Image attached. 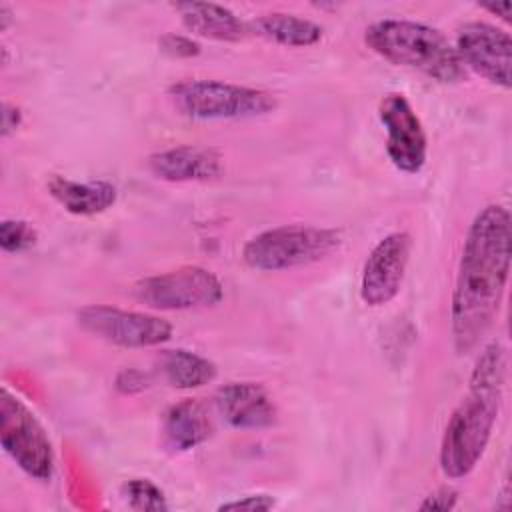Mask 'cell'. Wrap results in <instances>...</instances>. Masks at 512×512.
Wrapping results in <instances>:
<instances>
[{
	"label": "cell",
	"mask_w": 512,
	"mask_h": 512,
	"mask_svg": "<svg viewBox=\"0 0 512 512\" xmlns=\"http://www.w3.org/2000/svg\"><path fill=\"white\" fill-rule=\"evenodd\" d=\"M364 42L394 66L416 70L436 82L456 84L466 78V68L454 44L438 28L424 22L378 20L364 30Z\"/></svg>",
	"instance_id": "3"
},
{
	"label": "cell",
	"mask_w": 512,
	"mask_h": 512,
	"mask_svg": "<svg viewBox=\"0 0 512 512\" xmlns=\"http://www.w3.org/2000/svg\"><path fill=\"white\" fill-rule=\"evenodd\" d=\"M158 366L164 380L180 390L202 388L210 384L218 374L212 360L184 348L162 350V354L158 356Z\"/></svg>",
	"instance_id": "18"
},
{
	"label": "cell",
	"mask_w": 512,
	"mask_h": 512,
	"mask_svg": "<svg viewBox=\"0 0 512 512\" xmlns=\"http://www.w3.org/2000/svg\"><path fill=\"white\" fill-rule=\"evenodd\" d=\"M36 230L30 222L26 220H16V218H6L0 222V248L4 252H24L36 244Z\"/></svg>",
	"instance_id": "20"
},
{
	"label": "cell",
	"mask_w": 512,
	"mask_h": 512,
	"mask_svg": "<svg viewBox=\"0 0 512 512\" xmlns=\"http://www.w3.org/2000/svg\"><path fill=\"white\" fill-rule=\"evenodd\" d=\"M160 50L170 58H194L200 54V44L184 34L168 32L158 40Z\"/></svg>",
	"instance_id": "21"
},
{
	"label": "cell",
	"mask_w": 512,
	"mask_h": 512,
	"mask_svg": "<svg viewBox=\"0 0 512 512\" xmlns=\"http://www.w3.org/2000/svg\"><path fill=\"white\" fill-rule=\"evenodd\" d=\"M132 292L138 302L156 310L208 308L224 298L220 278L202 266H180L142 278Z\"/></svg>",
	"instance_id": "7"
},
{
	"label": "cell",
	"mask_w": 512,
	"mask_h": 512,
	"mask_svg": "<svg viewBox=\"0 0 512 512\" xmlns=\"http://www.w3.org/2000/svg\"><path fill=\"white\" fill-rule=\"evenodd\" d=\"M510 256V212L500 204H488L466 232L456 270L450 326L458 354L474 350L492 326L508 284Z\"/></svg>",
	"instance_id": "1"
},
{
	"label": "cell",
	"mask_w": 512,
	"mask_h": 512,
	"mask_svg": "<svg viewBox=\"0 0 512 512\" xmlns=\"http://www.w3.org/2000/svg\"><path fill=\"white\" fill-rule=\"evenodd\" d=\"M378 118L386 130V154L390 162L400 172H420L428 156V138L408 98L400 92L384 94L378 102Z\"/></svg>",
	"instance_id": "9"
},
{
	"label": "cell",
	"mask_w": 512,
	"mask_h": 512,
	"mask_svg": "<svg viewBox=\"0 0 512 512\" xmlns=\"http://www.w3.org/2000/svg\"><path fill=\"white\" fill-rule=\"evenodd\" d=\"M122 496L128 506L142 512H166L168 502L164 492L148 478H130L122 484Z\"/></svg>",
	"instance_id": "19"
},
{
	"label": "cell",
	"mask_w": 512,
	"mask_h": 512,
	"mask_svg": "<svg viewBox=\"0 0 512 512\" xmlns=\"http://www.w3.org/2000/svg\"><path fill=\"white\" fill-rule=\"evenodd\" d=\"M150 172L166 182H206L224 170L222 154L208 146H174L148 158Z\"/></svg>",
	"instance_id": "13"
},
{
	"label": "cell",
	"mask_w": 512,
	"mask_h": 512,
	"mask_svg": "<svg viewBox=\"0 0 512 512\" xmlns=\"http://www.w3.org/2000/svg\"><path fill=\"white\" fill-rule=\"evenodd\" d=\"M222 418L238 430H264L276 422L270 394L256 382H228L216 394Z\"/></svg>",
	"instance_id": "12"
},
{
	"label": "cell",
	"mask_w": 512,
	"mask_h": 512,
	"mask_svg": "<svg viewBox=\"0 0 512 512\" xmlns=\"http://www.w3.org/2000/svg\"><path fill=\"white\" fill-rule=\"evenodd\" d=\"M76 322L84 332L122 348H150L172 338V324L168 320L106 304H90L80 308Z\"/></svg>",
	"instance_id": "8"
},
{
	"label": "cell",
	"mask_w": 512,
	"mask_h": 512,
	"mask_svg": "<svg viewBox=\"0 0 512 512\" xmlns=\"http://www.w3.org/2000/svg\"><path fill=\"white\" fill-rule=\"evenodd\" d=\"M342 244L334 228L284 224L252 236L242 248V260L260 272H280L324 260Z\"/></svg>",
	"instance_id": "4"
},
{
	"label": "cell",
	"mask_w": 512,
	"mask_h": 512,
	"mask_svg": "<svg viewBox=\"0 0 512 512\" xmlns=\"http://www.w3.org/2000/svg\"><path fill=\"white\" fill-rule=\"evenodd\" d=\"M482 8L484 10H488V12H492V14H496V16H500L502 20H510V10H512V4L508 2V0H504V2H492V4H482Z\"/></svg>",
	"instance_id": "26"
},
{
	"label": "cell",
	"mask_w": 512,
	"mask_h": 512,
	"mask_svg": "<svg viewBox=\"0 0 512 512\" xmlns=\"http://www.w3.org/2000/svg\"><path fill=\"white\" fill-rule=\"evenodd\" d=\"M50 196L74 216L102 214L116 204L118 190L108 180H72L60 174H52L46 182Z\"/></svg>",
	"instance_id": "15"
},
{
	"label": "cell",
	"mask_w": 512,
	"mask_h": 512,
	"mask_svg": "<svg viewBox=\"0 0 512 512\" xmlns=\"http://www.w3.org/2000/svg\"><path fill=\"white\" fill-rule=\"evenodd\" d=\"M504 378V348L490 342L478 356L468 392L452 410L440 440V468L446 478H464L480 462L500 412Z\"/></svg>",
	"instance_id": "2"
},
{
	"label": "cell",
	"mask_w": 512,
	"mask_h": 512,
	"mask_svg": "<svg viewBox=\"0 0 512 512\" xmlns=\"http://www.w3.org/2000/svg\"><path fill=\"white\" fill-rule=\"evenodd\" d=\"M456 500H458V494L452 490V488H438L436 492L428 494L424 498V502L420 504V510H442V512H448L456 506Z\"/></svg>",
	"instance_id": "24"
},
{
	"label": "cell",
	"mask_w": 512,
	"mask_h": 512,
	"mask_svg": "<svg viewBox=\"0 0 512 512\" xmlns=\"http://www.w3.org/2000/svg\"><path fill=\"white\" fill-rule=\"evenodd\" d=\"M168 98L180 114L194 120H244L276 108L270 92L222 80H182L168 88Z\"/></svg>",
	"instance_id": "5"
},
{
	"label": "cell",
	"mask_w": 512,
	"mask_h": 512,
	"mask_svg": "<svg viewBox=\"0 0 512 512\" xmlns=\"http://www.w3.org/2000/svg\"><path fill=\"white\" fill-rule=\"evenodd\" d=\"M454 48L464 68H472L496 86L510 88L512 40L506 30L488 22H466L456 34Z\"/></svg>",
	"instance_id": "10"
},
{
	"label": "cell",
	"mask_w": 512,
	"mask_h": 512,
	"mask_svg": "<svg viewBox=\"0 0 512 512\" xmlns=\"http://www.w3.org/2000/svg\"><path fill=\"white\" fill-rule=\"evenodd\" d=\"M172 8L182 24L202 38L218 42H238L250 34L248 22L240 20L230 8L214 2H176Z\"/></svg>",
	"instance_id": "14"
},
{
	"label": "cell",
	"mask_w": 512,
	"mask_h": 512,
	"mask_svg": "<svg viewBox=\"0 0 512 512\" xmlns=\"http://www.w3.org/2000/svg\"><path fill=\"white\" fill-rule=\"evenodd\" d=\"M162 430L174 450L186 452L206 442L212 426L204 406L192 398H184L166 410Z\"/></svg>",
	"instance_id": "16"
},
{
	"label": "cell",
	"mask_w": 512,
	"mask_h": 512,
	"mask_svg": "<svg viewBox=\"0 0 512 512\" xmlns=\"http://www.w3.org/2000/svg\"><path fill=\"white\" fill-rule=\"evenodd\" d=\"M270 508H274V498L266 494H248L218 506V510H250V512H264Z\"/></svg>",
	"instance_id": "23"
},
{
	"label": "cell",
	"mask_w": 512,
	"mask_h": 512,
	"mask_svg": "<svg viewBox=\"0 0 512 512\" xmlns=\"http://www.w3.org/2000/svg\"><path fill=\"white\" fill-rule=\"evenodd\" d=\"M114 386L122 394H136V392H142V390H146L150 386V378L142 370L124 368V370L118 372Z\"/></svg>",
	"instance_id": "22"
},
{
	"label": "cell",
	"mask_w": 512,
	"mask_h": 512,
	"mask_svg": "<svg viewBox=\"0 0 512 512\" xmlns=\"http://www.w3.org/2000/svg\"><path fill=\"white\" fill-rule=\"evenodd\" d=\"M412 252L408 232H392L370 250L360 278V298L368 306H384L396 298Z\"/></svg>",
	"instance_id": "11"
},
{
	"label": "cell",
	"mask_w": 512,
	"mask_h": 512,
	"mask_svg": "<svg viewBox=\"0 0 512 512\" xmlns=\"http://www.w3.org/2000/svg\"><path fill=\"white\" fill-rule=\"evenodd\" d=\"M0 444L16 466L38 482L54 476V448L50 436L26 402L6 386L0 392Z\"/></svg>",
	"instance_id": "6"
},
{
	"label": "cell",
	"mask_w": 512,
	"mask_h": 512,
	"mask_svg": "<svg viewBox=\"0 0 512 512\" xmlns=\"http://www.w3.org/2000/svg\"><path fill=\"white\" fill-rule=\"evenodd\" d=\"M22 124V112L18 106L4 102L2 104V124H0V132L4 138H8L12 132L18 130V126Z\"/></svg>",
	"instance_id": "25"
},
{
	"label": "cell",
	"mask_w": 512,
	"mask_h": 512,
	"mask_svg": "<svg viewBox=\"0 0 512 512\" xmlns=\"http://www.w3.org/2000/svg\"><path fill=\"white\" fill-rule=\"evenodd\" d=\"M250 32L282 44L290 48H304V46H314L322 40V26L316 24L314 20L288 14V12H268L252 18L248 22Z\"/></svg>",
	"instance_id": "17"
},
{
	"label": "cell",
	"mask_w": 512,
	"mask_h": 512,
	"mask_svg": "<svg viewBox=\"0 0 512 512\" xmlns=\"http://www.w3.org/2000/svg\"><path fill=\"white\" fill-rule=\"evenodd\" d=\"M10 22H12V10H10L8 4L2 2V4H0V28H2V30H8Z\"/></svg>",
	"instance_id": "27"
}]
</instances>
